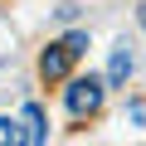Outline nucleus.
Masks as SVG:
<instances>
[{
    "mask_svg": "<svg viewBox=\"0 0 146 146\" xmlns=\"http://www.w3.org/2000/svg\"><path fill=\"white\" fill-rule=\"evenodd\" d=\"M131 73H136V54H131V44H117L112 63H107V83H127Z\"/></svg>",
    "mask_w": 146,
    "mask_h": 146,
    "instance_id": "obj_3",
    "label": "nucleus"
},
{
    "mask_svg": "<svg viewBox=\"0 0 146 146\" xmlns=\"http://www.w3.org/2000/svg\"><path fill=\"white\" fill-rule=\"evenodd\" d=\"M83 49H88V34L83 29H73V34H63L58 44H49L44 54H39V73L49 83H58V78H68V68L83 58Z\"/></svg>",
    "mask_w": 146,
    "mask_h": 146,
    "instance_id": "obj_1",
    "label": "nucleus"
},
{
    "mask_svg": "<svg viewBox=\"0 0 146 146\" xmlns=\"http://www.w3.org/2000/svg\"><path fill=\"white\" fill-rule=\"evenodd\" d=\"M0 146H34L25 117H0Z\"/></svg>",
    "mask_w": 146,
    "mask_h": 146,
    "instance_id": "obj_4",
    "label": "nucleus"
},
{
    "mask_svg": "<svg viewBox=\"0 0 146 146\" xmlns=\"http://www.w3.org/2000/svg\"><path fill=\"white\" fill-rule=\"evenodd\" d=\"M63 107H68V117H93L98 107H102V78H73L68 83V93H63Z\"/></svg>",
    "mask_w": 146,
    "mask_h": 146,
    "instance_id": "obj_2",
    "label": "nucleus"
},
{
    "mask_svg": "<svg viewBox=\"0 0 146 146\" xmlns=\"http://www.w3.org/2000/svg\"><path fill=\"white\" fill-rule=\"evenodd\" d=\"M25 127H29V136H34V146H49V127H44V107L39 102H25Z\"/></svg>",
    "mask_w": 146,
    "mask_h": 146,
    "instance_id": "obj_5",
    "label": "nucleus"
},
{
    "mask_svg": "<svg viewBox=\"0 0 146 146\" xmlns=\"http://www.w3.org/2000/svg\"><path fill=\"white\" fill-rule=\"evenodd\" d=\"M141 25H146V0H141Z\"/></svg>",
    "mask_w": 146,
    "mask_h": 146,
    "instance_id": "obj_6",
    "label": "nucleus"
}]
</instances>
